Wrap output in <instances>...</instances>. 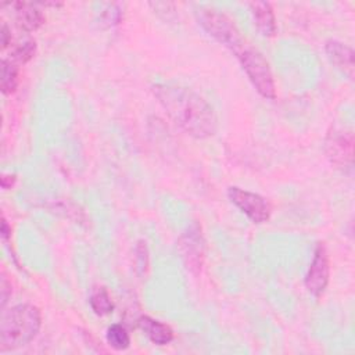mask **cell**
<instances>
[{"mask_svg": "<svg viewBox=\"0 0 355 355\" xmlns=\"http://www.w3.org/2000/svg\"><path fill=\"white\" fill-rule=\"evenodd\" d=\"M137 327L151 343L157 345H166L173 340V330L168 324L153 319L151 316H140L137 319Z\"/></svg>", "mask_w": 355, "mask_h": 355, "instance_id": "7c38bea8", "label": "cell"}, {"mask_svg": "<svg viewBox=\"0 0 355 355\" xmlns=\"http://www.w3.org/2000/svg\"><path fill=\"white\" fill-rule=\"evenodd\" d=\"M0 43L1 49H7L11 44V31L6 22L1 24V31H0Z\"/></svg>", "mask_w": 355, "mask_h": 355, "instance_id": "ffe728a7", "label": "cell"}, {"mask_svg": "<svg viewBox=\"0 0 355 355\" xmlns=\"http://www.w3.org/2000/svg\"><path fill=\"white\" fill-rule=\"evenodd\" d=\"M324 51L330 62L338 68L343 73H345L349 79L354 78V50L338 42V40H327L324 44Z\"/></svg>", "mask_w": 355, "mask_h": 355, "instance_id": "9c48e42d", "label": "cell"}, {"mask_svg": "<svg viewBox=\"0 0 355 355\" xmlns=\"http://www.w3.org/2000/svg\"><path fill=\"white\" fill-rule=\"evenodd\" d=\"M35 53H36V42L29 39L22 43H18L10 53L8 58L14 61L17 65H21L28 62L31 58H33Z\"/></svg>", "mask_w": 355, "mask_h": 355, "instance_id": "e0dca14e", "label": "cell"}, {"mask_svg": "<svg viewBox=\"0 0 355 355\" xmlns=\"http://www.w3.org/2000/svg\"><path fill=\"white\" fill-rule=\"evenodd\" d=\"M324 151L333 165L343 171H352L354 133L347 128H333L324 140Z\"/></svg>", "mask_w": 355, "mask_h": 355, "instance_id": "5b68a950", "label": "cell"}, {"mask_svg": "<svg viewBox=\"0 0 355 355\" xmlns=\"http://www.w3.org/2000/svg\"><path fill=\"white\" fill-rule=\"evenodd\" d=\"M105 340L108 345L116 351H123L130 345V337L128 330L122 324H111L107 329L105 333Z\"/></svg>", "mask_w": 355, "mask_h": 355, "instance_id": "2e32d148", "label": "cell"}, {"mask_svg": "<svg viewBox=\"0 0 355 355\" xmlns=\"http://www.w3.org/2000/svg\"><path fill=\"white\" fill-rule=\"evenodd\" d=\"M151 90L166 115L191 137L208 139L216 133L214 108L194 90L173 83H155Z\"/></svg>", "mask_w": 355, "mask_h": 355, "instance_id": "6da1fadb", "label": "cell"}, {"mask_svg": "<svg viewBox=\"0 0 355 355\" xmlns=\"http://www.w3.org/2000/svg\"><path fill=\"white\" fill-rule=\"evenodd\" d=\"M227 197L251 222L259 225L266 222L270 218V204L266 198L262 196L243 190L240 187H229L227 189Z\"/></svg>", "mask_w": 355, "mask_h": 355, "instance_id": "52a82bcc", "label": "cell"}, {"mask_svg": "<svg viewBox=\"0 0 355 355\" xmlns=\"http://www.w3.org/2000/svg\"><path fill=\"white\" fill-rule=\"evenodd\" d=\"M247 78L255 87V90L268 100L276 98V86L270 67L265 57L245 40L233 50Z\"/></svg>", "mask_w": 355, "mask_h": 355, "instance_id": "3957f363", "label": "cell"}, {"mask_svg": "<svg viewBox=\"0 0 355 355\" xmlns=\"http://www.w3.org/2000/svg\"><path fill=\"white\" fill-rule=\"evenodd\" d=\"M0 183H1V187H3L4 190L11 189V187L14 186V183H15V176L11 175V173H4V175H1Z\"/></svg>", "mask_w": 355, "mask_h": 355, "instance_id": "44dd1931", "label": "cell"}, {"mask_svg": "<svg viewBox=\"0 0 355 355\" xmlns=\"http://www.w3.org/2000/svg\"><path fill=\"white\" fill-rule=\"evenodd\" d=\"M123 17V8L121 3H104L100 8L97 21L103 28H112L121 22Z\"/></svg>", "mask_w": 355, "mask_h": 355, "instance_id": "9a60e30c", "label": "cell"}, {"mask_svg": "<svg viewBox=\"0 0 355 355\" xmlns=\"http://www.w3.org/2000/svg\"><path fill=\"white\" fill-rule=\"evenodd\" d=\"M89 304H90L92 311L97 316H105L114 311V302H112L108 291L104 287L93 288V291L89 297Z\"/></svg>", "mask_w": 355, "mask_h": 355, "instance_id": "4fadbf2b", "label": "cell"}, {"mask_svg": "<svg viewBox=\"0 0 355 355\" xmlns=\"http://www.w3.org/2000/svg\"><path fill=\"white\" fill-rule=\"evenodd\" d=\"M42 326V313L32 304H18L4 311L0 322V351H14L29 344Z\"/></svg>", "mask_w": 355, "mask_h": 355, "instance_id": "7a4b0ae2", "label": "cell"}, {"mask_svg": "<svg viewBox=\"0 0 355 355\" xmlns=\"http://www.w3.org/2000/svg\"><path fill=\"white\" fill-rule=\"evenodd\" d=\"M18 86V65L10 58L1 61V92L3 94H11Z\"/></svg>", "mask_w": 355, "mask_h": 355, "instance_id": "5bb4252c", "label": "cell"}, {"mask_svg": "<svg viewBox=\"0 0 355 355\" xmlns=\"http://www.w3.org/2000/svg\"><path fill=\"white\" fill-rule=\"evenodd\" d=\"M135 254H136V263H137V268L140 269L141 273H144L146 269H147V266H148V251H147L146 243L139 241V243L136 244Z\"/></svg>", "mask_w": 355, "mask_h": 355, "instance_id": "ac0fdd59", "label": "cell"}, {"mask_svg": "<svg viewBox=\"0 0 355 355\" xmlns=\"http://www.w3.org/2000/svg\"><path fill=\"white\" fill-rule=\"evenodd\" d=\"M178 250L186 268L197 276L201 272L205 257V240L198 223L194 222L180 234Z\"/></svg>", "mask_w": 355, "mask_h": 355, "instance_id": "8992f818", "label": "cell"}, {"mask_svg": "<svg viewBox=\"0 0 355 355\" xmlns=\"http://www.w3.org/2000/svg\"><path fill=\"white\" fill-rule=\"evenodd\" d=\"M258 32L265 37H272L276 33V18L270 3L252 1L248 4Z\"/></svg>", "mask_w": 355, "mask_h": 355, "instance_id": "8fae6325", "label": "cell"}, {"mask_svg": "<svg viewBox=\"0 0 355 355\" xmlns=\"http://www.w3.org/2000/svg\"><path fill=\"white\" fill-rule=\"evenodd\" d=\"M14 8L15 22L25 32H35L44 24V15L39 8V4L33 3H11Z\"/></svg>", "mask_w": 355, "mask_h": 355, "instance_id": "30bf717a", "label": "cell"}, {"mask_svg": "<svg viewBox=\"0 0 355 355\" xmlns=\"http://www.w3.org/2000/svg\"><path fill=\"white\" fill-rule=\"evenodd\" d=\"M330 276V266H329V257L324 245L319 243L315 248L313 258L305 275V287L313 297H320L327 284Z\"/></svg>", "mask_w": 355, "mask_h": 355, "instance_id": "ba28073f", "label": "cell"}, {"mask_svg": "<svg viewBox=\"0 0 355 355\" xmlns=\"http://www.w3.org/2000/svg\"><path fill=\"white\" fill-rule=\"evenodd\" d=\"M11 293H12L11 283L7 280L6 275L3 273L1 277H0V305H1V309H4L8 298L11 297Z\"/></svg>", "mask_w": 355, "mask_h": 355, "instance_id": "d6986e66", "label": "cell"}, {"mask_svg": "<svg viewBox=\"0 0 355 355\" xmlns=\"http://www.w3.org/2000/svg\"><path fill=\"white\" fill-rule=\"evenodd\" d=\"M197 21L202 26V29L214 37L218 43L230 49L232 51L237 49L245 39L241 36L236 24L223 12L209 8L201 7L196 11Z\"/></svg>", "mask_w": 355, "mask_h": 355, "instance_id": "277c9868", "label": "cell"}, {"mask_svg": "<svg viewBox=\"0 0 355 355\" xmlns=\"http://www.w3.org/2000/svg\"><path fill=\"white\" fill-rule=\"evenodd\" d=\"M1 239H3V241H8V239L11 237V226L7 223V220H6V218L3 216L1 218Z\"/></svg>", "mask_w": 355, "mask_h": 355, "instance_id": "7402d4cb", "label": "cell"}]
</instances>
